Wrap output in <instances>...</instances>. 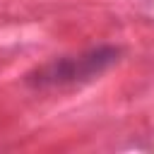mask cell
<instances>
[{
    "instance_id": "cell-1",
    "label": "cell",
    "mask_w": 154,
    "mask_h": 154,
    "mask_svg": "<svg viewBox=\"0 0 154 154\" xmlns=\"http://www.w3.org/2000/svg\"><path fill=\"white\" fill-rule=\"evenodd\" d=\"M120 53L123 51L118 46L103 43V46L87 48L82 53L60 55V58H53L38 67H34L31 72H26L24 84L36 91L79 87V84H87V82L101 77L106 70H111L120 60Z\"/></svg>"
}]
</instances>
